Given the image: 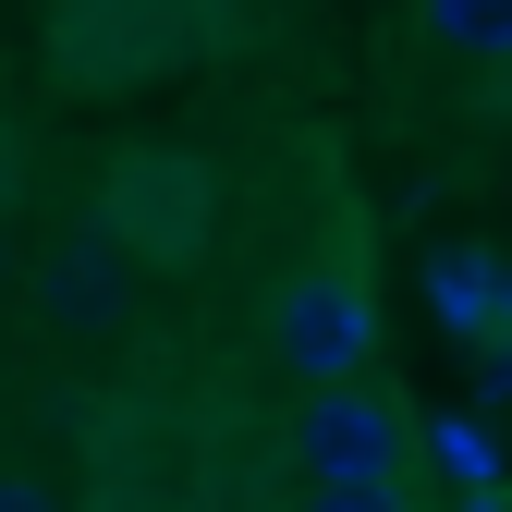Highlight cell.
Masks as SVG:
<instances>
[{"label": "cell", "instance_id": "5b68a950", "mask_svg": "<svg viewBox=\"0 0 512 512\" xmlns=\"http://www.w3.org/2000/svg\"><path fill=\"white\" fill-rule=\"evenodd\" d=\"M427 37L464 61H512V0H427Z\"/></svg>", "mask_w": 512, "mask_h": 512}, {"label": "cell", "instance_id": "3957f363", "mask_svg": "<svg viewBox=\"0 0 512 512\" xmlns=\"http://www.w3.org/2000/svg\"><path fill=\"white\" fill-rule=\"evenodd\" d=\"M122 293H135V281H122V244H110V232H74V244L49 256V281H37L49 330H74V342H98V330H110Z\"/></svg>", "mask_w": 512, "mask_h": 512}, {"label": "cell", "instance_id": "7a4b0ae2", "mask_svg": "<svg viewBox=\"0 0 512 512\" xmlns=\"http://www.w3.org/2000/svg\"><path fill=\"white\" fill-rule=\"evenodd\" d=\"M366 342H378V305H366V281H342V269H305V281L281 293V366H293V378H354V366H366Z\"/></svg>", "mask_w": 512, "mask_h": 512}, {"label": "cell", "instance_id": "52a82bcc", "mask_svg": "<svg viewBox=\"0 0 512 512\" xmlns=\"http://www.w3.org/2000/svg\"><path fill=\"white\" fill-rule=\"evenodd\" d=\"M305 512H415L403 476H342V488H305Z\"/></svg>", "mask_w": 512, "mask_h": 512}, {"label": "cell", "instance_id": "6da1fadb", "mask_svg": "<svg viewBox=\"0 0 512 512\" xmlns=\"http://www.w3.org/2000/svg\"><path fill=\"white\" fill-rule=\"evenodd\" d=\"M403 452H415V415L378 391V378H305V403H293V464H305V488L403 476Z\"/></svg>", "mask_w": 512, "mask_h": 512}, {"label": "cell", "instance_id": "9c48e42d", "mask_svg": "<svg viewBox=\"0 0 512 512\" xmlns=\"http://www.w3.org/2000/svg\"><path fill=\"white\" fill-rule=\"evenodd\" d=\"M476 512H500V500H488V488H476Z\"/></svg>", "mask_w": 512, "mask_h": 512}, {"label": "cell", "instance_id": "277c9868", "mask_svg": "<svg viewBox=\"0 0 512 512\" xmlns=\"http://www.w3.org/2000/svg\"><path fill=\"white\" fill-rule=\"evenodd\" d=\"M427 305H439V330L476 342V330H500V269H488L476 244H439L427 256Z\"/></svg>", "mask_w": 512, "mask_h": 512}, {"label": "cell", "instance_id": "ba28073f", "mask_svg": "<svg viewBox=\"0 0 512 512\" xmlns=\"http://www.w3.org/2000/svg\"><path fill=\"white\" fill-rule=\"evenodd\" d=\"M0 512H61V500H49V488H37L25 464H0Z\"/></svg>", "mask_w": 512, "mask_h": 512}, {"label": "cell", "instance_id": "8992f818", "mask_svg": "<svg viewBox=\"0 0 512 512\" xmlns=\"http://www.w3.org/2000/svg\"><path fill=\"white\" fill-rule=\"evenodd\" d=\"M427 464L452 476L464 500H476V488H500V452H488V427H464V415H439V427H427Z\"/></svg>", "mask_w": 512, "mask_h": 512}]
</instances>
